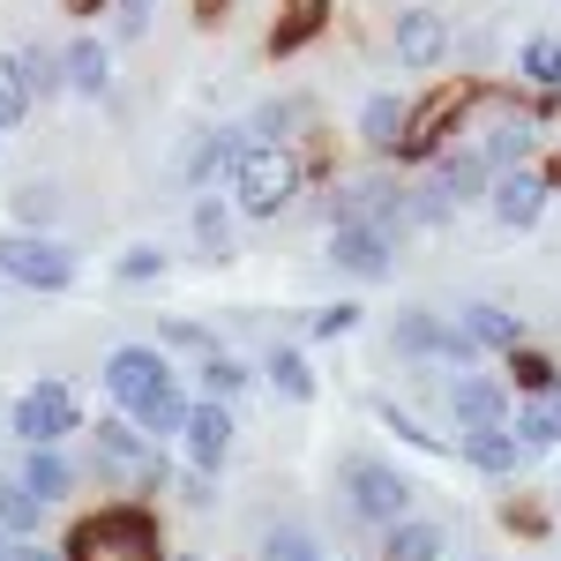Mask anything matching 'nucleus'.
Instances as JSON below:
<instances>
[{"instance_id": "10", "label": "nucleus", "mask_w": 561, "mask_h": 561, "mask_svg": "<svg viewBox=\"0 0 561 561\" xmlns=\"http://www.w3.org/2000/svg\"><path fill=\"white\" fill-rule=\"evenodd\" d=\"M248 150H255V135H248V128H217V135H203V142L187 150V187H203V195H210L217 180H232L240 165H248Z\"/></svg>"}, {"instance_id": "17", "label": "nucleus", "mask_w": 561, "mask_h": 561, "mask_svg": "<svg viewBox=\"0 0 561 561\" xmlns=\"http://www.w3.org/2000/svg\"><path fill=\"white\" fill-rule=\"evenodd\" d=\"M457 322H465V337H472L479 352H517L524 345V322L510 314V307H494V300H472Z\"/></svg>"}, {"instance_id": "18", "label": "nucleus", "mask_w": 561, "mask_h": 561, "mask_svg": "<svg viewBox=\"0 0 561 561\" xmlns=\"http://www.w3.org/2000/svg\"><path fill=\"white\" fill-rule=\"evenodd\" d=\"M531 150H539V128H531V121H517V113H510V121H494V128H486V142H479V158H486L494 173L531 165Z\"/></svg>"}, {"instance_id": "38", "label": "nucleus", "mask_w": 561, "mask_h": 561, "mask_svg": "<svg viewBox=\"0 0 561 561\" xmlns=\"http://www.w3.org/2000/svg\"><path fill=\"white\" fill-rule=\"evenodd\" d=\"M150 277H165V248H128L121 255V285H150Z\"/></svg>"}, {"instance_id": "9", "label": "nucleus", "mask_w": 561, "mask_h": 561, "mask_svg": "<svg viewBox=\"0 0 561 561\" xmlns=\"http://www.w3.org/2000/svg\"><path fill=\"white\" fill-rule=\"evenodd\" d=\"M389 45H397V60H404V68H434V60H449V15H434V8L412 0V8L397 15Z\"/></svg>"}, {"instance_id": "33", "label": "nucleus", "mask_w": 561, "mask_h": 561, "mask_svg": "<svg viewBox=\"0 0 561 561\" xmlns=\"http://www.w3.org/2000/svg\"><path fill=\"white\" fill-rule=\"evenodd\" d=\"M15 68H23V83H31V98H45V90H60V76H68V68H60V60H53L45 45H23V53H15Z\"/></svg>"}, {"instance_id": "16", "label": "nucleus", "mask_w": 561, "mask_h": 561, "mask_svg": "<svg viewBox=\"0 0 561 561\" xmlns=\"http://www.w3.org/2000/svg\"><path fill=\"white\" fill-rule=\"evenodd\" d=\"M510 434L524 442V457L561 449V389H554V397H524L517 412H510Z\"/></svg>"}, {"instance_id": "30", "label": "nucleus", "mask_w": 561, "mask_h": 561, "mask_svg": "<svg viewBox=\"0 0 561 561\" xmlns=\"http://www.w3.org/2000/svg\"><path fill=\"white\" fill-rule=\"evenodd\" d=\"M449 195L434 187V180H420V187H404V225H420V232H434V225H449Z\"/></svg>"}, {"instance_id": "35", "label": "nucleus", "mask_w": 561, "mask_h": 561, "mask_svg": "<svg viewBox=\"0 0 561 561\" xmlns=\"http://www.w3.org/2000/svg\"><path fill=\"white\" fill-rule=\"evenodd\" d=\"M300 121H307V105H300V98H293V105H262L255 121H248V135H255V142H277V135H293Z\"/></svg>"}, {"instance_id": "27", "label": "nucleus", "mask_w": 561, "mask_h": 561, "mask_svg": "<svg viewBox=\"0 0 561 561\" xmlns=\"http://www.w3.org/2000/svg\"><path fill=\"white\" fill-rule=\"evenodd\" d=\"M187 412H195V404H187V389H180V375H173V382H165L150 404H142V412H135V420H142L150 434H187Z\"/></svg>"}, {"instance_id": "24", "label": "nucleus", "mask_w": 561, "mask_h": 561, "mask_svg": "<svg viewBox=\"0 0 561 561\" xmlns=\"http://www.w3.org/2000/svg\"><path fill=\"white\" fill-rule=\"evenodd\" d=\"M262 375H270V389H277V397H285V404H307V397H314V367H307L300 352H270V367H262Z\"/></svg>"}, {"instance_id": "15", "label": "nucleus", "mask_w": 561, "mask_h": 561, "mask_svg": "<svg viewBox=\"0 0 561 561\" xmlns=\"http://www.w3.org/2000/svg\"><path fill=\"white\" fill-rule=\"evenodd\" d=\"M427 180L442 187V195H449V203H472V195H494V165H486L479 150H442Z\"/></svg>"}, {"instance_id": "32", "label": "nucleus", "mask_w": 561, "mask_h": 561, "mask_svg": "<svg viewBox=\"0 0 561 561\" xmlns=\"http://www.w3.org/2000/svg\"><path fill=\"white\" fill-rule=\"evenodd\" d=\"M322 15H330V0H293V23H277V53H293V45H307L314 31H322Z\"/></svg>"}, {"instance_id": "4", "label": "nucleus", "mask_w": 561, "mask_h": 561, "mask_svg": "<svg viewBox=\"0 0 561 561\" xmlns=\"http://www.w3.org/2000/svg\"><path fill=\"white\" fill-rule=\"evenodd\" d=\"M0 277H15L31 293H60V285H76V248L38 240V232H8L0 240Z\"/></svg>"}, {"instance_id": "8", "label": "nucleus", "mask_w": 561, "mask_h": 561, "mask_svg": "<svg viewBox=\"0 0 561 561\" xmlns=\"http://www.w3.org/2000/svg\"><path fill=\"white\" fill-rule=\"evenodd\" d=\"M68 427H76V397H68V382H31V389H23V404H15V434H23L31 449H53Z\"/></svg>"}, {"instance_id": "25", "label": "nucleus", "mask_w": 561, "mask_h": 561, "mask_svg": "<svg viewBox=\"0 0 561 561\" xmlns=\"http://www.w3.org/2000/svg\"><path fill=\"white\" fill-rule=\"evenodd\" d=\"M23 486H31V494H38L45 510H53V502H60V494H68V465H60V457H53V449H23Z\"/></svg>"}, {"instance_id": "26", "label": "nucleus", "mask_w": 561, "mask_h": 561, "mask_svg": "<svg viewBox=\"0 0 561 561\" xmlns=\"http://www.w3.org/2000/svg\"><path fill=\"white\" fill-rule=\"evenodd\" d=\"M38 517H45V502L23 486V479H0V531L8 539H23V531H38Z\"/></svg>"}, {"instance_id": "5", "label": "nucleus", "mask_w": 561, "mask_h": 561, "mask_svg": "<svg viewBox=\"0 0 561 561\" xmlns=\"http://www.w3.org/2000/svg\"><path fill=\"white\" fill-rule=\"evenodd\" d=\"M397 262V232L382 225H330V270H345L359 285H382Z\"/></svg>"}, {"instance_id": "20", "label": "nucleus", "mask_w": 561, "mask_h": 561, "mask_svg": "<svg viewBox=\"0 0 561 561\" xmlns=\"http://www.w3.org/2000/svg\"><path fill=\"white\" fill-rule=\"evenodd\" d=\"M60 68H68V90H83V98H105V83H113V53H105V38H76L68 53H60Z\"/></svg>"}, {"instance_id": "41", "label": "nucleus", "mask_w": 561, "mask_h": 561, "mask_svg": "<svg viewBox=\"0 0 561 561\" xmlns=\"http://www.w3.org/2000/svg\"><path fill=\"white\" fill-rule=\"evenodd\" d=\"M165 345H180V352H203V359H210V330H203V322H165Z\"/></svg>"}, {"instance_id": "1", "label": "nucleus", "mask_w": 561, "mask_h": 561, "mask_svg": "<svg viewBox=\"0 0 561 561\" xmlns=\"http://www.w3.org/2000/svg\"><path fill=\"white\" fill-rule=\"evenodd\" d=\"M293 195H300V158H293V142H255L248 165L232 173V203L248 217H277Z\"/></svg>"}, {"instance_id": "39", "label": "nucleus", "mask_w": 561, "mask_h": 561, "mask_svg": "<svg viewBox=\"0 0 561 561\" xmlns=\"http://www.w3.org/2000/svg\"><path fill=\"white\" fill-rule=\"evenodd\" d=\"M382 427H397V434H404V442H420V449H449V442H434V434L420 427V420H412L404 404H382Z\"/></svg>"}, {"instance_id": "21", "label": "nucleus", "mask_w": 561, "mask_h": 561, "mask_svg": "<svg viewBox=\"0 0 561 561\" xmlns=\"http://www.w3.org/2000/svg\"><path fill=\"white\" fill-rule=\"evenodd\" d=\"M404 121H412V105L404 98H367L359 105V135H367V150H404Z\"/></svg>"}, {"instance_id": "43", "label": "nucleus", "mask_w": 561, "mask_h": 561, "mask_svg": "<svg viewBox=\"0 0 561 561\" xmlns=\"http://www.w3.org/2000/svg\"><path fill=\"white\" fill-rule=\"evenodd\" d=\"M15 561H60V554H45V547H23V554H15Z\"/></svg>"}, {"instance_id": "2", "label": "nucleus", "mask_w": 561, "mask_h": 561, "mask_svg": "<svg viewBox=\"0 0 561 561\" xmlns=\"http://www.w3.org/2000/svg\"><path fill=\"white\" fill-rule=\"evenodd\" d=\"M68 561H165V554H158V524L142 510H105V517L76 524Z\"/></svg>"}, {"instance_id": "19", "label": "nucleus", "mask_w": 561, "mask_h": 561, "mask_svg": "<svg viewBox=\"0 0 561 561\" xmlns=\"http://www.w3.org/2000/svg\"><path fill=\"white\" fill-rule=\"evenodd\" d=\"M98 457H105L113 472H128V479H158V472H165V465L150 457V442H142L135 427H121V420H113V427H98Z\"/></svg>"}, {"instance_id": "28", "label": "nucleus", "mask_w": 561, "mask_h": 561, "mask_svg": "<svg viewBox=\"0 0 561 561\" xmlns=\"http://www.w3.org/2000/svg\"><path fill=\"white\" fill-rule=\"evenodd\" d=\"M195 382H203V397H217V404H232V397H240V389L255 382V375H248V359H232V352H210Z\"/></svg>"}, {"instance_id": "31", "label": "nucleus", "mask_w": 561, "mask_h": 561, "mask_svg": "<svg viewBox=\"0 0 561 561\" xmlns=\"http://www.w3.org/2000/svg\"><path fill=\"white\" fill-rule=\"evenodd\" d=\"M517 68H524V83L554 90V83H561V38H531V45L517 53Z\"/></svg>"}, {"instance_id": "36", "label": "nucleus", "mask_w": 561, "mask_h": 561, "mask_svg": "<svg viewBox=\"0 0 561 561\" xmlns=\"http://www.w3.org/2000/svg\"><path fill=\"white\" fill-rule=\"evenodd\" d=\"M262 561H314V539H307L300 524H277V531L262 539Z\"/></svg>"}, {"instance_id": "7", "label": "nucleus", "mask_w": 561, "mask_h": 561, "mask_svg": "<svg viewBox=\"0 0 561 561\" xmlns=\"http://www.w3.org/2000/svg\"><path fill=\"white\" fill-rule=\"evenodd\" d=\"M165 382H173V367H165V352H150V345H121L105 359V389H113L128 412H142Z\"/></svg>"}, {"instance_id": "12", "label": "nucleus", "mask_w": 561, "mask_h": 561, "mask_svg": "<svg viewBox=\"0 0 561 561\" xmlns=\"http://www.w3.org/2000/svg\"><path fill=\"white\" fill-rule=\"evenodd\" d=\"M187 457H195V472H225V457H232V404H217L203 397L195 412H187Z\"/></svg>"}, {"instance_id": "37", "label": "nucleus", "mask_w": 561, "mask_h": 561, "mask_svg": "<svg viewBox=\"0 0 561 561\" xmlns=\"http://www.w3.org/2000/svg\"><path fill=\"white\" fill-rule=\"evenodd\" d=\"M53 210H60V187H38V180L15 187V217H23V225H45Z\"/></svg>"}, {"instance_id": "22", "label": "nucleus", "mask_w": 561, "mask_h": 561, "mask_svg": "<svg viewBox=\"0 0 561 561\" xmlns=\"http://www.w3.org/2000/svg\"><path fill=\"white\" fill-rule=\"evenodd\" d=\"M442 554H449V531L427 524V517H404L382 547V561H442Z\"/></svg>"}, {"instance_id": "34", "label": "nucleus", "mask_w": 561, "mask_h": 561, "mask_svg": "<svg viewBox=\"0 0 561 561\" xmlns=\"http://www.w3.org/2000/svg\"><path fill=\"white\" fill-rule=\"evenodd\" d=\"M23 113H31V83H23L15 60H0V128H15Z\"/></svg>"}, {"instance_id": "44", "label": "nucleus", "mask_w": 561, "mask_h": 561, "mask_svg": "<svg viewBox=\"0 0 561 561\" xmlns=\"http://www.w3.org/2000/svg\"><path fill=\"white\" fill-rule=\"evenodd\" d=\"M0 561H15V554H8V531H0Z\"/></svg>"}, {"instance_id": "42", "label": "nucleus", "mask_w": 561, "mask_h": 561, "mask_svg": "<svg viewBox=\"0 0 561 561\" xmlns=\"http://www.w3.org/2000/svg\"><path fill=\"white\" fill-rule=\"evenodd\" d=\"M121 38H142L150 31V0H121V23H113Z\"/></svg>"}, {"instance_id": "14", "label": "nucleus", "mask_w": 561, "mask_h": 561, "mask_svg": "<svg viewBox=\"0 0 561 561\" xmlns=\"http://www.w3.org/2000/svg\"><path fill=\"white\" fill-rule=\"evenodd\" d=\"M449 449H465V465H472V472H486V479H510L524 465V442L510 427H465Z\"/></svg>"}, {"instance_id": "29", "label": "nucleus", "mask_w": 561, "mask_h": 561, "mask_svg": "<svg viewBox=\"0 0 561 561\" xmlns=\"http://www.w3.org/2000/svg\"><path fill=\"white\" fill-rule=\"evenodd\" d=\"M510 375H517V389H524V397H554V389H561L554 359H547V352H531V345H517V352H510Z\"/></svg>"}, {"instance_id": "23", "label": "nucleus", "mask_w": 561, "mask_h": 561, "mask_svg": "<svg viewBox=\"0 0 561 561\" xmlns=\"http://www.w3.org/2000/svg\"><path fill=\"white\" fill-rule=\"evenodd\" d=\"M195 248H203V255H217V262H225V248H232V203H225L217 187L195 203Z\"/></svg>"}, {"instance_id": "3", "label": "nucleus", "mask_w": 561, "mask_h": 561, "mask_svg": "<svg viewBox=\"0 0 561 561\" xmlns=\"http://www.w3.org/2000/svg\"><path fill=\"white\" fill-rule=\"evenodd\" d=\"M345 502L359 524H382V531H397L412 517V486H404V472H389L382 457H352L345 465Z\"/></svg>"}, {"instance_id": "40", "label": "nucleus", "mask_w": 561, "mask_h": 561, "mask_svg": "<svg viewBox=\"0 0 561 561\" xmlns=\"http://www.w3.org/2000/svg\"><path fill=\"white\" fill-rule=\"evenodd\" d=\"M352 322H359V307H314V322H307V330H314V337H345V330H352Z\"/></svg>"}, {"instance_id": "6", "label": "nucleus", "mask_w": 561, "mask_h": 561, "mask_svg": "<svg viewBox=\"0 0 561 561\" xmlns=\"http://www.w3.org/2000/svg\"><path fill=\"white\" fill-rule=\"evenodd\" d=\"M494 225H510V232H531L539 217H547V203H554V180L539 173V165H517V173H494Z\"/></svg>"}, {"instance_id": "13", "label": "nucleus", "mask_w": 561, "mask_h": 561, "mask_svg": "<svg viewBox=\"0 0 561 561\" xmlns=\"http://www.w3.org/2000/svg\"><path fill=\"white\" fill-rule=\"evenodd\" d=\"M465 105H472V90H465V83L434 90L427 105H420V113L404 121V158H442V128H449V121H457Z\"/></svg>"}, {"instance_id": "11", "label": "nucleus", "mask_w": 561, "mask_h": 561, "mask_svg": "<svg viewBox=\"0 0 561 561\" xmlns=\"http://www.w3.org/2000/svg\"><path fill=\"white\" fill-rule=\"evenodd\" d=\"M449 420H457V434L465 427H510V389L494 382V375H457L449 382Z\"/></svg>"}]
</instances>
